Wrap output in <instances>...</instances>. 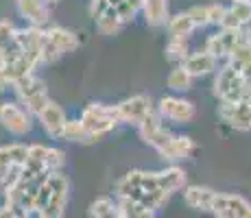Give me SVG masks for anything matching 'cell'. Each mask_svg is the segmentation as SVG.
<instances>
[{"mask_svg": "<svg viewBox=\"0 0 251 218\" xmlns=\"http://www.w3.org/2000/svg\"><path fill=\"white\" fill-rule=\"evenodd\" d=\"M229 64L234 68H238L251 83V40H249V35H245L243 40L236 44V48L229 55Z\"/></svg>", "mask_w": 251, "mask_h": 218, "instance_id": "25", "label": "cell"}, {"mask_svg": "<svg viewBox=\"0 0 251 218\" xmlns=\"http://www.w3.org/2000/svg\"><path fill=\"white\" fill-rule=\"evenodd\" d=\"M157 114H160L164 120L183 124L195 118L197 109H195V105L186 98H179V96H164V98H160V103H157Z\"/></svg>", "mask_w": 251, "mask_h": 218, "instance_id": "12", "label": "cell"}, {"mask_svg": "<svg viewBox=\"0 0 251 218\" xmlns=\"http://www.w3.org/2000/svg\"><path fill=\"white\" fill-rule=\"evenodd\" d=\"M16 42H18V28L9 20H0V52H4Z\"/></svg>", "mask_w": 251, "mask_h": 218, "instance_id": "34", "label": "cell"}, {"mask_svg": "<svg viewBox=\"0 0 251 218\" xmlns=\"http://www.w3.org/2000/svg\"><path fill=\"white\" fill-rule=\"evenodd\" d=\"M195 142H192V138H188V135H175L173 133V138L168 140L166 144L160 148V157L166 159L168 164H177L181 162V159H186L188 155L195 151Z\"/></svg>", "mask_w": 251, "mask_h": 218, "instance_id": "19", "label": "cell"}, {"mask_svg": "<svg viewBox=\"0 0 251 218\" xmlns=\"http://www.w3.org/2000/svg\"><path fill=\"white\" fill-rule=\"evenodd\" d=\"M192 79H195V76H192L186 68L177 66V68H173L171 74L166 76V85L171 87V90H175V92H186V90H190L192 87Z\"/></svg>", "mask_w": 251, "mask_h": 218, "instance_id": "31", "label": "cell"}, {"mask_svg": "<svg viewBox=\"0 0 251 218\" xmlns=\"http://www.w3.org/2000/svg\"><path fill=\"white\" fill-rule=\"evenodd\" d=\"M118 109V116H120V122H127V124H138L142 122L147 116H151L157 107L153 105V100L144 94H136L131 98H125L116 105Z\"/></svg>", "mask_w": 251, "mask_h": 218, "instance_id": "10", "label": "cell"}, {"mask_svg": "<svg viewBox=\"0 0 251 218\" xmlns=\"http://www.w3.org/2000/svg\"><path fill=\"white\" fill-rule=\"evenodd\" d=\"M70 198V181L61 170L50 172L42 181L35 196V207L48 218H64Z\"/></svg>", "mask_w": 251, "mask_h": 218, "instance_id": "2", "label": "cell"}, {"mask_svg": "<svg viewBox=\"0 0 251 218\" xmlns=\"http://www.w3.org/2000/svg\"><path fill=\"white\" fill-rule=\"evenodd\" d=\"M183 68L190 72L192 76H205L210 72H214L219 68V59L214 55H210L207 50L203 52H190V55L183 59Z\"/></svg>", "mask_w": 251, "mask_h": 218, "instance_id": "22", "label": "cell"}, {"mask_svg": "<svg viewBox=\"0 0 251 218\" xmlns=\"http://www.w3.org/2000/svg\"><path fill=\"white\" fill-rule=\"evenodd\" d=\"M109 7L120 16V20L127 24L133 20L138 11H142V0H109Z\"/></svg>", "mask_w": 251, "mask_h": 218, "instance_id": "32", "label": "cell"}, {"mask_svg": "<svg viewBox=\"0 0 251 218\" xmlns=\"http://www.w3.org/2000/svg\"><path fill=\"white\" fill-rule=\"evenodd\" d=\"M66 162V155L61 148H55V146H44V144H31L28 146V157H26V164L24 166L33 168L37 172H57L61 170Z\"/></svg>", "mask_w": 251, "mask_h": 218, "instance_id": "7", "label": "cell"}, {"mask_svg": "<svg viewBox=\"0 0 251 218\" xmlns=\"http://www.w3.org/2000/svg\"><path fill=\"white\" fill-rule=\"evenodd\" d=\"M190 55L188 48V37H171V42L166 44V57L171 61H179L183 64V59Z\"/></svg>", "mask_w": 251, "mask_h": 218, "instance_id": "33", "label": "cell"}, {"mask_svg": "<svg viewBox=\"0 0 251 218\" xmlns=\"http://www.w3.org/2000/svg\"><path fill=\"white\" fill-rule=\"evenodd\" d=\"M0 188H2V179H0Z\"/></svg>", "mask_w": 251, "mask_h": 218, "instance_id": "39", "label": "cell"}, {"mask_svg": "<svg viewBox=\"0 0 251 218\" xmlns=\"http://www.w3.org/2000/svg\"><path fill=\"white\" fill-rule=\"evenodd\" d=\"M37 118H40V124L44 127V131L50 135L52 140H64V129H66L68 118H66L61 105H57L55 100H50V103L40 111Z\"/></svg>", "mask_w": 251, "mask_h": 218, "instance_id": "16", "label": "cell"}, {"mask_svg": "<svg viewBox=\"0 0 251 218\" xmlns=\"http://www.w3.org/2000/svg\"><path fill=\"white\" fill-rule=\"evenodd\" d=\"M210 214L214 218H251V201L236 192H216Z\"/></svg>", "mask_w": 251, "mask_h": 218, "instance_id": "8", "label": "cell"}, {"mask_svg": "<svg viewBox=\"0 0 251 218\" xmlns=\"http://www.w3.org/2000/svg\"><path fill=\"white\" fill-rule=\"evenodd\" d=\"M44 2H46V4H57L59 0H44Z\"/></svg>", "mask_w": 251, "mask_h": 218, "instance_id": "37", "label": "cell"}, {"mask_svg": "<svg viewBox=\"0 0 251 218\" xmlns=\"http://www.w3.org/2000/svg\"><path fill=\"white\" fill-rule=\"evenodd\" d=\"M90 216L92 218H125L120 212L116 196H99L96 201H92L90 205Z\"/></svg>", "mask_w": 251, "mask_h": 218, "instance_id": "27", "label": "cell"}, {"mask_svg": "<svg viewBox=\"0 0 251 218\" xmlns=\"http://www.w3.org/2000/svg\"><path fill=\"white\" fill-rule=\"evenodd\" d=\"M94 22H96V28H99L100 35H116V33H118L120 28L125 26V22L120 20V16L114 11L112 7H109L107 11L103 13V16L96 18Z\"/></svg>", "mask_w": 251, "mask_h": 218, "instance_id": "29", "label": "cell"}, {"mask_svg": "<svg viewBox=\"0 0 251 218\" xmlns=\"http://www.w3.org/2000/svg\"><path fill=\"white\" fill-rule=\"evenodd\" d=\"M26 157H28L26 144L13 142V144H4V146H0V179L4 181V177H7L13 168L24 166V164H26Z\"/></svg>", "mask_w": 251, "mask_h": 218, "instance_id": "18", "label": "cell"}, {"mask_svg": "<svg viewBox=\"0 0 251 218\" xmlns=\"http://www.w3.org/2000/svg\"><path fill=\"white\" fill-rule=\"evenodd\" d=\"M16 7L31 26H44L48 22V4L44 0H16Z\"/></svg>", "mask_w": 251, "mask_h": 218, "instance_id": "21", "label": "cell"}, {"mask_svg": "<svg viewBox=\"0 0 251 218\" xmlns=\"http://www.w3.org/2000/svg\"><path fill=\"white\" fill-rule=\"evenodd\" d=\"M251 90V83L247 76L234 68L231 64L223 66L214 76V96L221 103H236V100L245 98Z\"/></svg>", "mask_w": 251, "mask_h": 218, "instance_id": "3", "label": "cell"}, {"mask_svg": "<svg viewBox=\"0 0 251 218\" xmlns=\"http://www.w3.org/2000/svg\"><path fill=\"white\" fill-rule=\"evenodd\" d=\"M245 37V31H234V28H221L214 35L207 37L205 50L210 55H214L216 59H229L231 50L236 48V44Z\"/></svg>", "mask_w": 251, "mask_h": 218, "instance_id": "14", "label": "cell"}, {"mask_svg": "<svg viewBox=\"0 0 251 218\" xmlns=\"http://www.w3.org/2000/svg\"><path fill=\"white\" fill-rule=\"evenodd\" d=\"M142 13L149 26H164L171 20L166 0H142Z\"/></svg>", "mask_w": 251, "mask_h": 218, "instance_id": "24", "label": "cell"}, {"mask_svg": "<svg viewBox=\"0 0 251 218\" xmlns=\"http://www.w3.org/2000/svg\"><path fill=\"white\" fill-rule=\"evenodd\" d=\"M249 22H251V4L236 0V2H231L229 7H225L223 20H221L219 26L221 28H234V31H243Z\"/></svg>", "mask_w": 251, "mask_h": 218, "instance_id": "20", "label": "cell"}, {"mask_svg": "<svg viewBox=\"0 0 251 218\" xmlns=\"http://www.w3.org/2000/svg\"><path fill=\"white\" fill-rule=\"evenodd\" d=\"M79 48V37L68 28L52 26L44 31V42H42V61L52 64L57 61L64 52H72Z\"/></svg>", "mask_w": 251, "mask_h": 218, "instance_id": "5", "label": "cell"}, {"mask_svg": "<svg viewBox=\"0 0 251 218\" xmlns=\"http://www.w3.org/2000/svg\"><path fill=\"white\" fill-rule=\"evenodd\" d=\"M166 28H168V33H171V37H188V35H192L199 26H197L195 20L188 16V11H183V13L173 16L171 20H168Z\"/></svg>", "mask_w": 251, "mask_h": 218, "instance_id": "28", "label": "cell"}, {"mask_svg": "<svg viewBox=\"0 0 251 218\" xmlns=\"http://www.w3.org/2000/svg\"><path fill=\"white\" fill-rule=\"evenodd\" d=\"M107 9H109V0H90V13L94 20L99 16H103Z\"/></svg>", "mask_w": 251, "mask_h": 218, "instance_id": "35", "label": "cell"}, {"mask_svg": "<svg viewBox=\"0 0 251 218\" xmlns=\"http://www.w3.org/2000/svg\"><path fill=\"white\" fill-rule=\"evenodd\" d=\"M162 120L164 118L157 114V109H155L151 116H147V118H144L142 122L138 124V131H140V138H142V142H147L149 146H153L155 151H160L164 144H166L168 140L173 138V133L166 127H164Z\"/></svg>", "mask_w": 251, "mask_h": 218, "instance_id": "13", "label": "cell"}, {"mask_svg": "<svg viewBox=\"0 0 251 218\" xmlns=\"http://www.w3.org/2000/svg\"><path fill=\"white\" fill-rule=\"evenodd\" d=\"M31 111L20 107L18 103H2L0 105V124L13 135H26L31 131Z\"/></svg>", "mask_w": 251, "mask_h": 218, "instance_id": "11", "label": "cell"}, {"mask_svg": "<svg viewBox=\"0 0 251 218\" xmlns=\"http://www.w3.org/2000/svg\"><path fill=\"white\" fill-rule=\"evenodd\" d=\"M9 85H11V81L7 79V74H4V70H2V68H0V92H4Z\"/></svg>", "mask_w": 251, "mask_h": 218, "instance_id": "36", "label": "cell"}, {"mask_svg": "<svg viewBox=\"0 0 251 218\" xmlns=\"http://www.w3.org/2000/svg\"><path fill=\"white\" fill-rule=\"evenodd\" d=\"M225 7L219 2L214 4H201V7H192L188 9V16L195 20L197 26H210V24H221L223 20Z\"/></svg>", "mask_w": 251, "mask_h": 218, "instance_id": "23", "label": "cell"}, {"mask_svg": "<svg viewBox=\"0 0 251 218\" xmlns=\"http://www.w3.org/2000/svg\"><path fill=\"white\" fill-rule=\"evenodd\" d=\"M231 2H236V0H231ZM240 2H249L251 4V0H240Z\"/></svg>", "mask_w": 251, "mask_h": 218, "instance_id": "38", "label": "cell"}, {"mask_svg": "<svg viewBox=\"0 0 251 218\" xmlns=\"http://www.w3.org/2000/svg\"><path fill=\"white\" fill-rule=\"evenodd\" d=\"M249 40H251V33H249Z\"/></svg>", "mask_w": 251, "mask_h": 218, "instance_id": "40", "label": "cell"}, {"mask_svg": "<svg viewBox=\"0 0 251 218\" xmlns=\"http://www.w3.org/2000/svg\"><path fill=\"white\" fill-rule=\"evenodd\" d=\"M81 122L83 127L90 131V135L96 140H100L105 133L114 131L116 127L120 124V116H118V109L116 105H103V103H92L83 109L81 114Z\"/></svg>", "mask_w": 251, "mask_h": 218, "instance_id": "4", "label": "cell"}, {"mask_svg": "<svg viewBox=\"0 0 251 218\" xmlns=\"http://www.w3.org/2000/svg\"><path fill=\"white\" fill-rule=\"evenodd\" d=\"M219 116L223 122H227L236 131H251V90L245 98L236 103H221Z\"/></svg>", "mask_w": 251, "mask_h": 218, "instance_id": "9", "label": "cell"}, {"mask_svg": "<svg viewBox=\"0 0 251 218\" xmlns=\"http://www.w3.org/2000/svg\"><path fill=\"white\" fill-rule=\"evenodd\" d=\"M18 40H20V46H22V52L33 59L37 66L44 64L42 61V42H44V28L42 26H31L28 24L26 28H20L18 31Z\"/></svg>", "mask_w": 251, "mask_h": 218, "instance_id": "17", "label": "cell"}, {"mask_svg": "<svg viewBox=\"0 0 251 218\" xmlns=\"http://www.w3.org/2000/svg\"><path fill=\"white\" fill-rule=\"evenodd\" d=\"M181 194H183V203H186L190 210L201 212V214H210L212 205H214V198H216V190L210 186L188 183L181 190Z\"/></svg>", "mask_w": 251, "mask_h": 218, "instance_id": "15", "label": "cell"}, {"mask_svg": "<svg viewBox=\"0 0 251 218\" xmlns=\"http://www.w3.org/2000/svg\"><path fill=\"white\" fill-rule=\"evenodd\" d=\"M64 140H68V142H79V144H92L94 142V138H92L90 131L83 127L81 120H68V122H66Z\"/></svg>", "mask_w": 251, "mask_h": 218, "instance_id": "30", "label": "cell"}, {"mask_svg": "<svg viewBox=\"0 0 251 218\" xmlns=\"http://www.w3.org/2000/svg\"><path fill=\"white\" fill-rule=\"evenodd\" d=\"M13 87H16V94H18V98H20V103L24 105V109L31 111L33 116H40V111L50 103L46 83L35 74L24 76L18 83H13Z\"/></svg>", "mask_w": 251, "mask_h": 218, "instance_id": "6", "label": "cell"}, {"mask_svg": "<svg viewBox=\"0 0 251 218\" xmlns=\"http://www.w3.org/2000/svg\"><path fill=\"white\" fill-rule=\"evenodd\" d=\"M116 203H118L125 218H157V212L153 210V207L144 205V203H140V201H133V198L116 196Z\"/></svg>", "mask_w": 251, "mask_h": 218, "instance_id": "26", "label": "cell"}, {"mask_svg": "<svg viewBox=\"0 0 251 218\" xmlns=\"http://www.w3.org/2000/svg\"><path fill=\"white\" fill-rule=\"evenodd\" d=\"M175 192L171 190L164 170H129L116 181V196H127L153 207L155 212L164 210Z\"/></svg>", "mask_w": 251, "mask_h": 218, "instance_id": "1", "label": "cell"}]
</instances>
